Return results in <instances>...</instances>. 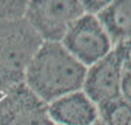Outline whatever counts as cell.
<instances>
[{
    "label": "cell",
    "mask_w": 131,
    "mask_h": 125,
    "mask_svg": "<svg viewBox=\"0 0 131 125\" xmlns=\"http://www.w3.org/2000/svg\"><path fill=\"white\" fill-rule=\"evenodd\" d=\"M86 73L88 69L61 42H44L26 70L25 84L48 105L66 95L80 92Z\"/></svg>",
    "instance_id": "6da1fadb"
},
{
    "label": "cell",
    "mask_w": 131,
    "mask_h": 125,
    "mask_svg": "<svg viewBox=\"0 0 131 125\" xmlns=\"http://www.w3.org/2000/svg\"><path fill=\"white\" fill-rule=\"evenodd\" d=\"M42 44L26 19L0 22V93L25 83L26 70Z\"/></svg>",
    "instance_id": "7a4b0ae2"
},
{
    "label": "cell",
    "mask_w": 131,
    "mask_h": 125,
    "mask_svg": "<svg viewBox=\"0 0 131 125\" xmlns=\"http://www.w3.org/2000/svg\"><path fill=\"white\" fill-rule=\"evenodd\" d=\"M83 15L82 2L39 0L28 2L25 19L44 42H61L71 25Z\"/></svg>",
    "instance_id": "3957f363"
},
{
    "label": "cell",
    "mask_w": 131,
    "mask_h": 125,
    "mask_svg": "<svg viewBox=\"0 0 131 125\" xmlns=\"http://www.w3.org/2000/svg\"><path fill=\"white\" fill-rule=\"evenodd\" d=\"M76 60L89 69L114 50V44L96 16L83 15L76 20L61 41Z\"/></svg>",
    "instance_id": "277c9868"
},
{
    "label": "cell",
    "mask_w": 131,
    "mask_h": 125,
    "mask_svg": "<svg viewBox=\"0 0 131 125\" xmlns=\"http://www.w3.org/2000/svg\"><path fill=\"white\" fill-rule=\"evenodd\" d=\"M0 125H54V122L48 113V105L22 83L0 97Z\"/></svg>",
    "instance_id": "5b68a950"
},
{
    "label": "cell",
    "mask_w": 131,
    "mask_h": 125,
    "mask_svg": "<svg viewBox=\"0 0 131 125\" xmlns=\"http://www.w3.org/2000/svg\"><path fill=\"white\" fill-rule=\"evenodd\" d=\"M122 76L124 67L112 50L106 57L88 69L82 90L96 106H101L121 97Z\"/></svg>",
    "instance_id": "8992f818"
},
{
    "label": "cell",
    "mask_w": 131,
    "mask_h": 125,
    "mask_svg": "<svg viewBox=\"0 0 131 125\" xmlns=\"http://www.w3.org/2000/svg\"><path fill=\"white\" fill-rule=\"evenodd\" d=\"M48 113L54 125H95L99 122L98 106L83 90L48 103Z\"/></svg>",
    "instance_id": "52a82bcc"
},
{
    "label": "cell",
    "mask_w": 131,
    "mask_h": 125,
    "mask_svg": "<svg viewBox=\"0 0 131 125\" xmlns=\"http://www.w3.org/2000/svg\"><path fill=\"white\" fill-rule=\"evenodd\" d=\"M96 18L114 47L131 39V0L109 2Z\"/></svg>",
    "instance_id": "ba28073f"
},
{
    "label": "cell",
    "mask_w": 131,
    "mask_h": 125,
    "mask_svg": "<svg viewBox=\"0 0 131 125\" xmlns=\"http://www.w3.org/2000/svg\"><path fill=\"white\" fill-rule=\"evenodd\" d=\"M98 112L103 125H131V106L122 97L98 106Z\"/></svg>",
    "instance_id": "9c48e42d"
},
{
    "label": "cell",
    "mask_w": 131,
    "mask_h": 125,
    "mask_svg": "<svg viewBox=\"0 0 131 125\" xmlns=\"http://www.w3.org/2000/svg\"><path fill=\"white\" fill-rule=\"evenodd\" d=\"M28 2H0V22H13L25 19Z\"/></svg>",
    "instance_id": "30bf717a"
},
{
    "label": "cell",
    "mask_w": 131,
    "mask_h": 125,
    "mask_svg": "<svg viewBox=\"0 0 131 125\" xmlns=\"http://www.w3.org/2000/svg\"><path fill=\"white\" fill-rule=\"evenodd\" d=\"M114 51L117 52L118 58L124 67V71H131V39L117 44L114 47Z\"/></svg>",
    "instance_id": "8fae6325"
},
{
    "label": "cell",
    "mask_w": 131,
    "mask_h": 125,
    "mask_svg": "<svg viewBox=\"0 0 131 125\" xmlns=\"http://www.w3.org/2000/svg\"><path fill=\"white\" fill-rule=\"evenodd\" d=\"M109 5V2H101V0H89V2H82L84 15H90V16H98L106 6Z\"/></svg>",
    "instance_id": "7c38bea8"
},
{
    "label": "cell",
    "mask_w": 131,
    "mask_h": 125,
    "mask_svg": "<svg viewBox=\"0 0 131 125\" xmlns=\"http://www.w3.org/2000/svg\"><path fill=\"white\" fill-rule=\"evenodd\" d=\"M121 97L131 106V71H124L121 86Z\"/></svg>",
    "instance_id": "4fadbf2b"
},
{
    "label": "cell",
    "mask_w": 131,
    "mask_h": 125,
    "mask_svg": "<svg viewBox=\"0 0 131 125\" xmlns=\"http://www.w3.org/2000/svg\"><path fill=\"white\" fill-rule=\"evenodd\" d=\"M95 125H103V124H102V122H101V121H99L98 124H95Z\"/></svg>",
    "instance_id": "5bb4252c"
},
{
    "label": "cell",
    "mask_w": 131,
    "mask_h": 125,
    "mask_svg": "<svg viewBox=\"0 0 131 125\" xmlns=\"http://www.w3.org/2000/svg\"><path fill=\"white\" fill-rule=\"evenodd\" d=\"M2 95H3V93H0V97H2Z\"/></svg>",
    "instance_id": "9a60e30c"
}]
</instances>
